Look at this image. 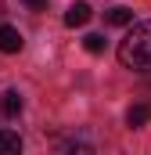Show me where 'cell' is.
I'll use <instances>...</instances> for the list:
<instances>
[{"label":"cell","instance_id":"obj_1","mask_svg":"<svg viewBox=\"0 0 151 155\" xmlns=\"http://www.w3.org/2000/svg\"><path fill=\"white\" fill-rule=\"evenodd\" d=\"M119 61L133 72H151V22H133L119 40Z\"/></svg>","mask_w":151,"mask_h":155},{"label":"cell","instance_id":"obj_2","mask_svg":"<svg viewBox=\"0 0 151 155\" xmlns=\"http://www.w3.org/2000/svg\"><path fill=\"white\" fill-rule=\"evenodd\" d=\"M22 33L14 29V25H0V54H18L22 51Z\"/></svg>","mask_w":151,"mask_h":155},{"label":"cell","instance_id":"obj_3","mask_svg":"<svg viewBox=\"0 0 151 155\" xmlns=\"http://www.w3.org/2000/svg\"><path fill=\"white\" fill-rule=\"evenodd\" d=\"M90 15H94V11H90V4H86V0H76L72 7L65 11V25H69V29H79V25H86V22H90Z\"/></svg>","mask_w":151,"mask_h":155},{"label":"cell","instance_id":"obj_4","mask_svg":"<svg viewBox=\"0 0 151 155\" xmlns=\"http://www.w3.org/2000/svg\"><path fill=\"white\" fill-rule=\"evenodd\" d=\"M22 105H25V101H22V94H18V90H4V94H0V116L14 119L18 112H22Z\"/></svg>","mask_w":151,"mask_h":155},{"label":"cell","instance_id":"obj_5","mask_svg":"<svg viewBox=\"0 0 151 155\" xmlns=\"http://www.w3.org/2000/svg\"><path fill=\"white\" fill-rule=\"evenodd\" d=\"M54 155H94V148H90L83 137H65V141L54 148Z\"/></svg>","mask_w":151,"mask_h":155},{"label":"cell","instance_id":"obj_6","mask_svg":"<svg viewBox=\"0 0 151 155\" xmlns=\"http://www.w3.org/2000/svg\"><path fill=\"white\" fill-rule=\"evenodd\" d=\"M104 22H108V25H133V11L122 7V4H115V7L104 11Z\"/></svg>","mask_w":151,"mask_h":155},{"label":"cell","instance_id":"obj_7","mask_svg":"<svg viewBox=\"0 0 151 155\" xmlns=\"http://www.w3.org/2000/svg\"><path fill=\"white\" fill-rule=\"evenodd\" d=\"M0 155H22V137L14 130H0Z\"/></svg>","mask_w":151,"mask_h":155},{"label":"cell","instance_id":"obj_8","mask_svg":"<svg viewBox=\"0 0 151 155\" xmlns=\"http://www.w3.org/2000/svg\"><path fill=\"white\" fill-rule=\"evenodd\" d=\"M148 119H151V108H148V105H133V108L126 112V126H133V130H140V126H144Z\"/></svg>","mask_w":151,"mask_h":155},{"label":"cell","instance_id":"obj_9","mask_svg":"<svg viewBox=\"0 0 151 155\" xmlns=\"http://www.w3.org/2000/svg\"><path fill=\"white\" fill-rule=\"evenodd\" d=\"M104 43H108V40L101 36V33H90V36L83 40V47H86L90 54H101V51H104Z\"/></svg>","mask_w":151,"mask_h":155},{"label":"cell","instance_id":"obj_10","mask_svg":"<svg viewBox=\"0 0 151 155\" xmlns=\"http://www.w3.org/2000/svg\"><path fill=\"white\" fill-rule=\"evenodd\" d=\"M25 4H29L33 11H43V7H47V0H25Z\"/></svg>","mask_w":151,"mask_h":155},{"label":"cell","instance_id":"obj_11","mask_svg":"<svg viewBox=\"0 0 151 155\" xmlns=\"http://www.w3.org/2000/svg\"><path fill=\"white\" fill-rule=\"evenodd\" d=\"M0 15H4V0H0Z\"/></svg>","mask_w":151,"mask_h":155}]
</instances>
